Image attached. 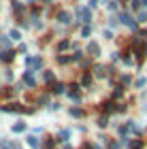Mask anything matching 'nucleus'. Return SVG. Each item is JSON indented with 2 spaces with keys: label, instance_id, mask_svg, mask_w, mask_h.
<instances>
[{
  "label": "nucleus",
  "instance_id": "1",
  "mask_svg": "<svg viewBox=\"0 0 147 149\" xmlns=\"http://www.w3.org/2000/svg\"><path fill=\"white\" fill-rule=\"evenodd\" d=\"M145 83H147V79L141 77V79H137V83H134V85H137V90H141V87H145Z\"/></svg>",
  "mask_w": 147,
  "mask_h": 149
},
{
  "label": "nucleus",
  "instance_id": "2",
  "mask_svg": "<svg viewBox=\"0 0 147 149\" xmlns=\"http://www.w3.org/2000/svg\"><path fill=\"white\" fill-rule=\"evenodd\" d=\"M28 145H30V147H38V141H36L34 136H30V139H28Z\"/></svg>",
  "mask_w": 147,
  "mask_h": 149
},
{
  "label": "nucleus",
  "instance_id": "3",
  "mask_svg": "<svg viewBox=\"0 0 147 149\" xmlns=\"http://www.w3.org/2000/svg\"><path fill=\"white\" fill-rule=\"evenodd\" d=\"M139 22H147V13H139Z\"/></svg>",
  "mask_w": 147,
  "mask_h": 149
}]
</instances>
